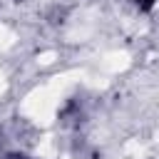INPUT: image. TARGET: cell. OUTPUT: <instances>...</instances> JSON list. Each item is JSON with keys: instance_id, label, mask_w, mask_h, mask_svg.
Segmentation results:
<instances>
[{"instance_id": "cell-1", "label": "cell", "mask_w": 159, "mask_h": 159, "mask_svg": "<svg viewBox=\"0 0 159 159\" xmlns=\"http://www.w3.org/2000/svg\"><path fill=\"white\" fill-rule=\"evenodd\" d=\"M137 2V7L142 10V12H149V10H154V2L157 0H134Z\"/></svg>"}, {"instance_id": "cell-2", "label": "cell", "mask_w": 159, "mask_h": 159, "mask_svg": "<svg viewBox=\"0 0 159 159\" xmlns=\"http://www.w3.org/2000/svg\"><path fill=\"white\" fill-rule=\"evenodd\" d=\"M5 159H30V157H25V154H17V152H15V154H7Z\"/></svg>"}]
</instances>
